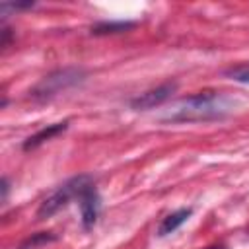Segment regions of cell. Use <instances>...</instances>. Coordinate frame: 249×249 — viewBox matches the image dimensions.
Segmentation results:
<instances>
[{
  "mask_svg": "<svg viewBox=\"0 0 249 249\" xmlns=\"http://www.w3.org/2000/svg\"><path fill=\"white\" fill-rule=\"evenodd\" d=\"M86 80V72L80 68H60L51 74H47L35 88L29 91V97L35 101H49L62 93L64 89H70Z\"/></svg>",
  "mask_w": 249,
  "mask_h": 249,
  "instance_id": "2",
  "label": "cell"
},
{
  "mask_svg": "<svg viewBox=\"0 0 249 249\" xmlns=\"http://www.w3.org/2000/svg\"><path fill=\"white\" fill-rule=\"evenodd\" d=\"M66 126H68V123L66 121H62V123H54V124H47V126H43L39 132H35V134H31L29 138H25V142H23V150L27 152V150H33V148H37V146H41L43 142H47V140H51L53 136H56L58 132H62V130H66Z\"/></svg>",
  "mask_w": 249,
  "mask_h": 249,
  "instance_id": "6",
  "label": "cell"
},
{
  "mask_svg": "<svg viewBox=\"0 0 249 249\" xmlns=\"http://www.w3.org/2000/svg\"><path fill=\"white\" fill-rule=\"evenodd\" d=\"M224 74L233 80V82H239V84H249V62H241V64H235V66H230L224 70Z\"/></svg>",
  "mask_w": 249,
  "mask_h": 249,
  "instance_id": "10",
  "label": "cell"
},
{
  "mask_svg": "<svg viewBox=\"0 0 249 249\" xmlns=\"http://www.w3.org/2000/svg\"><path fill=\"white\" fill-rule=\"evenodd\" d=\"M78 200H80V212H82V226H84V230H91L101 212V198H99L95 187L93 185L88 187Z\"/></svg>",
  "mask_w": 249,
  "mask_h": 249,
  "instance_id": "5",
  "label": "cell"
},
{
  "mask_svg": "<svg viewBox=\"0 0 249 249\" xmlns=\"http://www.w3.org/2000/svg\"><path fill=\"white\" fill-rule=\"evenodd\" d=\"M8 189H10V183H8V179L4 177V179H2V202H6V198H8Z\"/></svg>",
  "mask_w": 249,
  "mask_h": 249,
  "instance_id": "11",
  "label": "cell"
},
{
  "mask_svg": "<svg viewBox=\"0 0 249 249\" xmlns=\"http://www.w3.org/2000/svg\"><path fill=\"white\" fill-rule=\"evenodd\" d=\"M132 27H136V21H99L95 25H91V35H115V33H124L130 31Z\"/></svg>",
  "mask_w": 249,
  "mask_h": 249,
  "instance_id": "8",
  "label": "cell"
},
{
  "mask_svg": "<svg viewBox=\"0 0 249 249\" xmlns=\"http://www.w3.org/2000/svg\"><path fill=\"white\" fill-rule=\"evenodd\" d=\"M235 107V99L218 91H198L175 101L160 115L161 123H204L230 115Z\"/></svg>",
  "mask_w": 249,
  "mask_h": 249,
  "instance_id": "1",
  "label": "cell"
},
{
  "mask_svg": "<svg viewBox=\"0 0 249 249\" xmlns=\"http://www.w3.org/2000/svg\"><path fill=\"white\" fill-rule=\"evenodd\" d=\"M191 214H193V208H179V210H175V212L167 214V216L161 220L160 228H158V235H160V237H163V235L173 233L181 224H185V222L189 220V216H191Z\"/></svg>",
  "mask_w": 249,
  "mask_h": 249,
  "instance_id": "7",
  "label": "cell"
},
{
  "mask_svg": "<svg viewBox=\"0 0 249 249\" xmlns=\"http://www.w3.org/2000/svg\"><path fill=\"white\" fill-rule=\"evenodd\" d=\"M93 185V179L89 175H76L72 179H68L66 183H62L60 187H56L39 206L37 210V218L45 220L51 218L53 214H56L60 208H64L72 198H80L82 193Z\"/></svg>",
  "mask_w": 249,
  "mask_h": 249,
  "instance_id": "3",
  "label": "cell"
},
{
  "mask_svg": "<svg viewBox=\"0 0 249 249\" xmlns=\"http://www.w3.org/2000/svg\"><path fill=\"white\" fill-rule=\"evenodd\" d=\"M208 249H224V247H208Z\"/></svg>",
  "mask_w": 249,
  "mask_h": 249,
  "instance_id": "12",
  "label": "cell"
},
{
  "mask_svg": "<svg viewBox=\"0 0 249 249\" xmlns=\"http://www.w3.org/2000/svg\"><path fill=\"white\" fill-rule=\"evenodd\" d=\"M56 241V235L51 233V231H39V233H33L31 237H27L18 249H41L49 243Z\"/></svg>",
  "mask_w": 249,
  "mask_h": 249,
  "instance_id": "9",
  "label": "cell"
},
{
  "mask_svg": "<svg viewBox=\"0 0 249 249\" xmlns=\"http://www.w3.org/2000/svg\"><path fill=\"white\" fill-rule=\"evenodd\" d=\"M177 89V84L175 82H165L154 89H148L140 95H136L132 101H130V107L136 109V111H148V109H154V107H160L161 103H165Z\"/></svg>",
  "mask_w": 249,
  "mask_h": 249,
  "instance_id": "4",
  "label": "cell"
}]
</instances>
